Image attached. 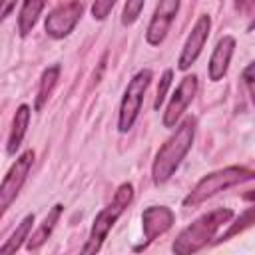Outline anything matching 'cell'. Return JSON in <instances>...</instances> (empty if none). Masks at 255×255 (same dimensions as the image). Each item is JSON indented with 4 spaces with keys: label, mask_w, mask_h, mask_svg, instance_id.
I'll list each match as a JSON object with an SVG mask.
<instances>
[{
    "label": "cell",
    "mask_w": 255,
    "mask_h": 255,
    "mask_svg": "<svg viewBox=\"0 0 255 255\" xmlns=\"http://www.w3.org/2000/svg\"><path fill=\"white\" fill-rule=\"evenodd\" d=\"M253 223H255V207H249L247 211H243V213L237 217V221L231 225V229H229L221 239H227V237L235 235L237 231H243L245 227H249V225H253Z\"/></svg>",
    "instance_id": "d6986e66"
},
{
    "label": "cell",
    "mask_w": 255,
    "mask_h": 255,
    "mask_svg": "<svg viewBox=\"0 0 255 255\" xmlns=\"http://www.w3.org/2000/svg\"><path fill=\"white\" fill-rule=\"evenodd\" d=\"M32 223H34V213L26 215V217L20 221V225H18L16 231L10 235V239L0 247V253H14V251H18V249L22 247V243L28 239V233H30V229H32Z\"/></svg>",
    "instance_id": "e0dca14e"
},
{
    "label": "cell",
    "mask_w": 255,
    "mask_h": 255,
    "mask_svg": "<svg viewBox=\"0 0 255 255\" xmlns=\"http://www.w3.org/2000/svg\"><path fill=\"white\" fill-rule=\"evenodd\" d=\"M133 199V187L129 183H122L118 187V191L114 193V199L108 207H104L96 219H94V225L90 229V237H88V243L82 247V253H96L100 251L104 239L108 237L110 229L114 227V223L120 219V215L126 211V207L131 203Z\"/></svg>",
    "instance_id": "3957f363"
},
{
    "label": "cell",
    "mask_w": 255,
    "mask_h": 255,
    "mask_svg": "<svg viewBox=\"0 0 255 255\" xmlns=\"http://www.w3.org/2000/svg\"><path fill=\"white\" fill-rule=\"evenodd\" d=\"M171 76H173V72L171 70H165L163 76H161V80H159V86H157V92H155V102H153V108L155 110H159V106L165 100V94H167V90L171 86Z\"/></svg>",
    "instance_id": "ffe728a7"
},
{
    "label": "cell",
    "mask_w": 255,
    "mask_h": 255,
    "mask_svg": "<svg viewBox=\"0 0 255 255\" xmlns=\"http://www.w3.org/2000/svg\"><path fill=\"white\" fill-rule=\"evenodd\" d=\"M32 163H34V151L28 149V151H24V153L14 161V165H12V167L8 169V173L4 175L2 185H0V209H2V213H4V211L10 207V203L16 199L18 191L22 189V185H24V181H26L30 169H32Z\"/></svg>",
    "instance_id": "8992f818"
},
{
    "label": "cell",
    "mask_w": 255,
    "mask_h": 255,
    "mask_svg": "<svg viewBox=\"0 0 255 255\" xmlns=\"http://www.w3.org/2000/svg\"><path fill=\"white\" fill-rule=\"evenodd\" d=\"M253 6H255V0H235V8H237L239 12H243V14L251 12Z\"/></svg>",
    "instance_id": "cb8c5ba5"
},
{
    "label": "cell",
    "mask_w": 255,
    "mask_h": 255,
    "mask_svg": "<svg viewBox=\"0 0 255 255\" xmlns=\"http://www.w3.org/2000/svg\"><path fill=\"white\" fill-rule=\"evenodd\" d=\"M58 76H60V66L54 64L50 68L44 70L42 78H40V88H38V96H36V110H42V106L48 102L52 90L58 84Z\"/></svg>",
    "instance_id": "2e32d148"
},
{
    "label": "cell",
    "mask_w": 255,
    "mask_h": 255,
    "mask_svg": "<svg viewBox=\"0 0 255 255\" xmlns=\"http://www.w3.org/2000/svg\"><path fill=\"white\" fill-rule=\"evenodd\" d=\"M149 84H151V70H147V68H145V70H139V72L129 80V84H128V88H126V92H124V98H122L120 118H118V129H120L122 133L129 131L131 126L135 124Z\"/></svg>",
    "instance_id": "5b68a950"
},
{
    "label": "cell",
    "mask_w": 255,
    "mask_h": 255,
    "mask_svg": "<svg viewBox=\"0 0 255 255\" xmlns=\"http://www.w3.org/2000/svg\"><path fill=\"white\" fill-rule=\"evenodd\" d=\"M28 124H30V108L26 104L18 106L16 114H14V120H12V128H10V135H8V145H6V151L12 155L16 153V149L20 147L24 135H26V129H28Z\"/></svg>",
    "instance_id": "4fadbf2b"
},
{
    "label": "cell",
    "mask_w": 255,
    "mask_h": 255,
    "mask_svg": "<svg viewBox=\"0 0 255 255\" xmlns=\"http://www.w3.org/2000/svg\"><path fill=\"white\" fill-rule=\"evenodd\" d=\"M243 197H245V199H253V201H255V189H253V191H249V193H245Z\"/></svg>",
    "instance_id": "d4e9b609"
},
{
    "label": "cell",
    "mask_w": 255,
    "mask_h": 255,
    "mask_svg": "<svg viewBox=\"0 0 255 255\" xmlns=\"http://www.w3.org/2000/svg\"><path fill=\"white\" fill-rule=\"evenodd\" d=\"M233 52H235V38L233 36H223L217 42V46L213 48V54L209 58V80L217 82L227 74Z\"/></svg>",
    "instance_id": "7c38bea8"
},
{
    "label": "cell",
    "mask_w": 255,
    "mask_h": 255,
    "mask_svg": "<svg viewBox=\"0 0 255 255\" xmlns=\"http://www.w3.org/2000/svg\"><path fill=\"white\" fill-rule=\"evenodd\" d=\"M173 225V211L165 205H149L141 213V227L145 235V245L151 243L157 235H163ZM143 245V247H145Z\"/></svg>",
    "instance_id": "8fae6325"
},
{
    "label": "cell",
    "mask_w": 255,
    "mask_h": 255,
    "mask_svg": "<svg viewBox=\"0 0 255 255\" xmlns=\"http://www.w3.org/2000/svg\"><path fill=\"white\" fill-rule=\"evenodd\" d=\"M193 137H195V118L189 116L179 124L175 133L157 149L153 165H151V175L155 183H165L175 173L181 159L189 151Z\"/></svg>",
    "instance_id": "6da1fadb"
},
{
    "label": "cell",
    "mask_w": 255,
    "mask_h": 255,
    "mask_svg": "<svg viewBox=\"0 0 255 255\" xmlns=\"http://www.w3.org/2000/svg\"><path fill=\"white\" fill-rule=\"evenodd\" d=\"M179 2L181 0H159L157 6H155V12L149 20V26H147V32H145V40L151 44V46H159L179 10Z\"/></svg>",
    "instance_id": "9c48e42d"
},
{
    "label": "cell",
    "mask_w": 255,
    "mask_h": 255,
    "mask_svg": "<svg viewBox=\"0 0 255 255\" xmlns=\"http://www.w3.org/2000/svg\"><path fill=\"white\" fill-rule=\"evenodd\" d=\"M16 2H18V0H2V2H0V18H2V20L8 18V14L14 10Z\"/></svg>",
    "instance_id": "603a6c76"
},
{
    "label": "cell",
    "mask_w": 255,
    "mask_h": 255,
    "mask_svg": "<svg viewBox=\"0 0 255 255\" xmlns=\"http://www.w3.org/2000/svg\"><path fill=\"white\" fill-rule=\"evenodd\" d=\"M82 12H84V6L80 0H70L66 4H60L46 16V22H44L46 34L56 40L68 36L76 28L78 20L82 18Z\"/></svg>",
    "instance_id": "52a82bcc"
},
{
    "label": "cell",
    "mask_w": 255,
    "mask_h": 255,
    "mask_svg": "<svg viewBox=\"0 0 255 255\" xmlns=\"http://www.w3.org/2000/svg\"><path fill=\"white\" fill-rule=\"evenodd\" d=\"M143 4H145V0H126L124 12H122V24H124V26L133 24V22L139 18V14H141Z\"/></svg>",
    "instance_id": "ac0fdd59"
},
{
    "label": "cell",
    "mask_w": 255,
    "mask_h": 255,
    "mask_svg": "<svg viewBox=\"0 0 255 255\" xmlns=\"http://www.w3.org/2000/svg\"><path fill=\"white\" fill-rule=\"evenodd\" d=\"M62 211H64V207H62L60 203H56V205L48 211V215L44 217L42 225L34 231V235H32V237H28V249H38V247H40V245L50 237V233L54 231V227H56V223H58V219H60Z\"/></svg>",
    "instance_id": "9a60e30c"
},
{
    "label": "cell",
    "mask_w": 255,
    "mask_h": 255,
    "mask_svg": "<svg viewBox=\"0 0 255 255\" xmlns=\"http://www.w3.org/2000/svg\"><path fill=\"white\" fill-rule=\"evenodd\" d=\"M195 92H197V76H193V74L185 76L179 82V86L175 88V92H173V96H171V100L167 104V110L163 114V126L165 128H173L175 126V122L183 116V112L191 104Z\"/></svg>",
    "instance_id": "ba28073f"
},
{
    "label": "cell",
    "mask_w": 255,
    "mask_h": 255,
    "mask_svg": "<svg viewBox=\"0 0 255 255\" xmlns=\"http://www.w3.org/2000/svg\"><path fill=\"white\" fill-rule=\"evenodd\" d=\"M243 82H245V86H247V90H249V96H251V102H253V106H255V62H251L245 70H243Z\"/></svg>",
    "instance_id": "7402d4cb"
},
{
    "label": "cell",
    "mask_w": 255,
    "mask_h": 255,
    "mask_svg": "<svg viewBox=\"0 0 255 255\" xmlns=\"http://www.w3.org/2000/svg\"><path fill=\"white\" fill-rule=\"evenodd\" d=\"M114 4H116V0H94V4H92V16L96 20H106L108 14L112 12Z\"/></svg>",
    "instance_id": "44dd1931"
},
{
    "label": "cell",
    "mask_w": 255,
    "mask_h": 255,
    "mask_svg": "<svg viewBox=\"0 0 255 255\" xmlns=\"http://www.w3.org/2000/svg\"><path fill=\"white\" fill-rule=\"evenodd\" d=\"M247 179H255V169H247L243 165H231V167L213 171V173L205 175L203 179H199V183L183 199V205L185 207H195V205L203 203L205 199L213 197L215 193H219L227 187H233L237 183H243Z\"/></svg>",
    "instance_id": "277c9868"
},
{
    "label": "cell",
    "mask_w": 255,
    "mask_h": 255,
    "mask_svg": "<svg viewBox=\"0 0 255 255\" xmlns=\"http://www.w3.org/2000/svg\"><path fill=\"white\" fill-rule=\"evenodd\" d=\"M209 30H211V18L205 16V14L199 16L197 22L191 28L187 40H185V46L181 50V56L177 60L179 70H187L197 60V56L201 54V50H203V46H205V42L209 38Z\"/></svg>",
    "instance_id": "30bf717a"
},
{
    "label": "cell",
    "mask_w": 255,
    "mask_h": 255,
    "mask_svg": "<svg viewBox=\"0 0 255 255\" xmlns=\"http://www.w3.org/2000/svg\"><path fill=\"white\" fill-rule=\"evenodd\" d=\"M48 0H24L20 14H18V32L20 36H28L32 32V28L36 26L44 6Z\"/></svg>",
    "instance_id": "5bb4252c"
},
{
    "label": "cell",
    "mask_w": 255,
    "mask_h": 255,
    "mask_svg": "<svg viewBox=\"0 0 255 255\" xmlns=\"http://www.w3.org/2000/svg\"><path fill=\"white\" fill-rule=\"evenodd\" d=\"M233 217V211L231 209H213L205 215H201L199 219H195L191 225H187L179 235L177 239L173 241V253L177 255H189V253H195L199 251L201 247H205L209 243V239L217 233V229L227 223L229 219Z\"/></svg>",
    "instance_id": "7a4b0ae2"
}]
</instances>
